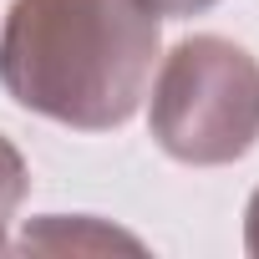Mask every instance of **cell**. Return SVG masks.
Listing matches in <instances>:
<instances>
[{
  "instance_id": "6da1fadb",
  "label": "cell",
  "mask_w": 259,
  "mask_h": 259,
  "mask_svg": "<svg viewBox=\"0 0 259 259\" xmlns=\"http://www.w3.org/2000/svg\"><path fill=\"white\" fill-rule=\"evenodd\" d=\"M158 51L163 26L143 0H11L0 87L71 133H112L143 107Z\"/></svg>"
},
{
  "instance_id": "7a4b0ae2",
  "label": "cell",
  "mask_w": 259,
  "mask_h": 259,
  "mask_svg": "<svg viewBox=\"0 0 259 259\" xmlns=\"http://www.w3.org/2000/svg\"><path fill=\"white\" fill-rule=\"evenodd\" d=\"M148 127L173 163H239L259 143V61L229 36L178 41L153 81Z\"/></svg>"
},
{
  "instance_id": "3957f363",
  "label": "cell",
  "mask_w": 259,
  "mask_h": 259,
  "mask_svg": "<svg viewBox=\"0 0 259 259\" xmlns=\"http://www.w3.org/2000/svg\"><path fill=\"white\" fill-rule=\"evenodd\" d=\"M26 188H31V168H26L21 148H16L6 133H0V249L11 244V239H6V229H11V219H16V208H21Z\"/></svg>"
},
{
  "instance_id": "277c9868",
  "label": "cell",
  "mask_w": 259,
  "mask_h": 259,
  "mask_svg": "<svg viewBox=\"0 0 259 259\" xmlns=\"http://www.w3.org/2000/svg\"><path fill=\"white\" fill-rule=\"evenodd\" d=\"M143 6L163 21V16H203V11L219 6V0H143Z\"/></svg>"
},
{
  "instance_id": "5b68a950",
  "label": "cell",
  "mask_w": 259,
  "mask_h": 259,
  "mask_svg": "<svg viewBox=\"0 0 259 259\" xmlns=\"http://www.w3.org/2000/svg\"><path fill=\"white\" fill-rule=\"evenodd\" d=\"M244 249L259 259V188L249 193V208H244Z\"/></svg>"
}]
</instances>
